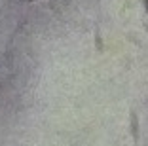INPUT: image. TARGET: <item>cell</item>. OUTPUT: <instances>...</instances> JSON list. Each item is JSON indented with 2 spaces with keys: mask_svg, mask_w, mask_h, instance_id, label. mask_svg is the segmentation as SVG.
I'll return each mask as SVG.
<instances>
[{
  "mask_svg": "<svg viewBox=\"0 0 148 146\" xmlns=\"http://www.w3.org/2000/svg\"><path fill=\"white\" fill-rule=\"evenodd\" d=\"M129 131H131V138L135 144H139L140 141V127H139V114L135 108H131L129 112Z\"/></svg>",
  "mask_w": 148,
  "mask_h": 146,
  "instance_id": "6da1fadb",
  "label": "cell"
},
{
  "mask_svg": "<svg viewBox=\"0 0 148 146\" xmlns=\"http://www.w3.org/2000/svg\"><path fill=\"white\" fill-rule=\"evenodd\" d=\"M95 49L99 53L105 51V44H103V36H101V29L99 25H95Z\"/></svg>",
  "mask_w": 148,
  "mask_h": 146,
  "instance_id": "7a4b0ae2",
  "label": "cell"
},
{
  "mask_svg": "<svg viewBox=\"0 0 148 146\" xmlns=\"http://www.w3.org/2000/svg\"><path fill=\"white\" fill-rule=\"evenodd\" d=\"M143 4H144V8H146V12H148V0H143Z\"/></svg>",
  "mask_w": 148,
  "mask_h": 146,
  "instance_id": "3957f363",
  "label": "cell"
},
{
  "mask_svg": "<svg viewBox=\"0 0 148 146\" xmlns=\"http://www.w3.org/2000/svg\"><path fill=\"white\" fill-rule=\"evenodd\" d=\"M144 30H146V32H148V23H144Z\"/></svg>",
  "mask_w": 148,
  "mask_h": 146,
  "instance_id": "277c9868",
  "label": "cell"
},
{
  "mask_svg": "<svg viewBox=\"0 0 148 146\" xmlns=\"http://www.w3.org/2000/svg\"><path fill=\"white\" fill-rule=\"evenodd\" d=\"M23 2H36V0H23Z\"/></svg>",
  "mask_w": 148,
  "mask_h": 146,
  "instance_id": "5b68a950",
  "label": "cell"
}]
</instances>
